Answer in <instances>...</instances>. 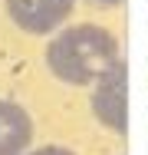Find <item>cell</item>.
Here are the masks:
<instances>
[{
  "mask_svg": "<svg viewBox=\"0 0 148 155\" xmlns=\"http://www.w3.org/2000/svg\"><path fill=\"white\" fill-rule=\"evenodd\" d=\"M27 155H76V152L66 145H43V149H30Z\"/></svg>",
  "mask_w": 148,
  "mask_h": 155,
  "instance_id": "5b68a950",
  "label": "cell"
},
{
  "mask_svg": "<svg viewBox=\"0 0 148 155\" xmlns=\"http://www.w3.org/2000/svg\"><path fill=\"white\" fill-rule=\"evenodd\" d=\"M115 63H122L118 40L99 23H76L46 43V66L66 86H95Z\"/></svg>",
  "mask_w": 148,
  "mask_h": 155,
  "instance_id": "6da1fadb",
  "label": "cell"
},
{
  "mask_svg": "<svg viewBox=\"0 0 148 155\" xmlns=\"http://www.w3.org/2000/svg\"><path fill=\"white\" fill-rule=\"evenodd\" d=\"M89 3H95V7H118L122 0H89Z\"/></svg>",
  "mask_w": 148,
  "mask_h": 155,
  "instance_id": "8992f818",
  "label": "cell"
},
{
  "mask_svg": "<svg viewBox=\"0 0 148 155\" xmlns=\"http://www.w3.org/2000/svg\"><path fill=\"white\" fill-rule=\"evenodd\" d=\"M89 106H92V116L99 119V125H105L109 132H115V135L128 132V66L125 60L115 63L92 86Z\"/></svg>",
  "mask_w": 148,
  "mask_h": 155,
  "instance_id": "7a4b0ae2",
  "label": "cell"
},
{
  "mask_svg": "<svg viewBox=\"0 0 148 155\" xmlns=\"http://www.w3.org/2000/svg\"><path fill=\"white\" fill-rule=\"evenodd\" d=\"M30 145H33L30 112L13 99H0V155H27Z\"/></svg>",
  "mask_w": 148,
  "mask_h": 155,
  "instance_id": "277c9868",
  "label": "cell"
},
{
  "mask_svg": "<svg viewBox=\"0 0 148 155\" xmlns=\"http://www.w3.org/2000/svg\"><path fill=\"white\" fill-rule=\"evenodd\" d=\"M72 3L76 0H3L13 27L30 33V36L56 33L66 23V17L72 13Z\"/></svg>",
  "mask_w": 148,
  "mask_h": 155,
  "instance_id": "3957f363",
  "label": "cell"
}]
</instances>
